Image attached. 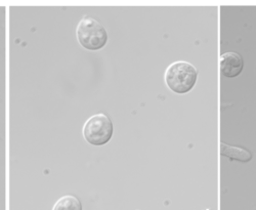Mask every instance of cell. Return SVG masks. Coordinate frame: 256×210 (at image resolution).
Instances as JSON below:
<instances>
[{
    "label": "cell",
    "mask_w": 256,
    "mask_h": 210,
    "mask_svg": "<svg viewBox=\"0 0 256 210\" xmlns=\"http://www.w3.org/2000/svg\"><path fill=\"white\" fill-rule=\"evenodd\" d=\"M198 71L188 62L178 60L168 66L165 71L167 86L176 94H186L194 88Z\"/></svg>",
    "instance_id": "cell-1"
},
{
    "label": "cell",
    "mask_w": 256,
    "mask_h": 210,
    "mask_svg": "<svg viewBox=\"0 0 256 210\" xmlns=\"http://www.w3.org/2000/svg\"><path fill=\"white\" fill-rule=\"evenodd\" d=\"M52 210H82V204L74 196H64L54 204Z\"/></svg>",
    "instance_id": "cell-6"
},
{
    "label": "cell",
    "mask_w": 256,
    "mask_h": 210,
    "mask_svg": "<svg viewBox=\"0 0 256 210\" xmlns=\"http://www.w3.org/2000/svg\"><path fill=\"white\" fill-rule=\"evenodd\" d=\"M220 73L226 77H236L238 76L244 67V60L242 56L234 52H228L220 56Z\"/></svg>",
    "instance_id": "cell-4"
},
{
    "label": "cell",
    "mask_w": 256,
    "mask_h": 210,
    "mask_svg": "<svg viewBox=\"0 0 256 210\" xmlns=\"http://www.w3.org/2000/svg\"><path fill=\"white\" fill-rule=\"evenodd\" d=\"M76 35L79 44L86 50H98L108 42V33L98 20L84 16L78 23Z\"/></svg>",
    "instance_id": "cell-2"
},
{
    "label": "cell",
    "mask_w": 256,
    "mask_h": 210,
    "mask_svg": "<svg viewBox=\"0 0 256 210\" xmlns=\"http://www.w3.org/2000/svg\"><path fill=\"white\" fill-rule=\"evenodd\" d=\"M83 136L94 146H102L109 142L113 136L114 126L111 119L104 114H96L83 125Z\"/></svg>",
    "instance_id": "cell-3"
},
{
    "label": "cell",
    "mask_w": 256,
    "mask_h": 210,
    "mask_svg": "<svg viewBox=\"0 0 256 210\" xmlns=\"http://www.w3.org/2000/svg\"><path fill=\"white\" fill-rule=\"evenodd\" d=\"M220 154L230 158V160H237L241 162H248L251 160L252 155L245 149L238 148V146H228L226 144H220Z\"/></svg>",
    "instance_id": "cell-5"
}]
</instances>
